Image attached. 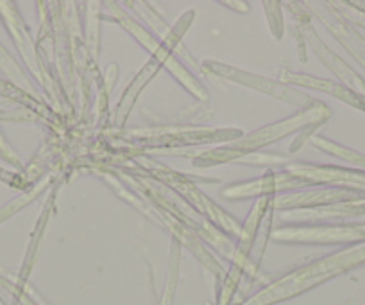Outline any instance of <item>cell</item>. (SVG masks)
Masks as SVG:
<instances>
[{"instance_id":"cell-2","label":"cell","mask_w":365,"mask_h":305,"mask_svg":"<svg viewBox=\"0 0 365 305\" xmlns=\"http://www.w3.org/2000/svg\"><path fill=\"white\" fill-rule=\"evenodd\" d=\"M205 70H210V72L217 74V76H222V78L231 79V81H235V83H242V85H247V86H252V89H256V90H262V92L270 94V96L279 97V99L290 101V103H296V104L308 103L307 97H303L301 94L294 92L292 89H287V86L278 85V83L267 81V79L258 78V76H252V74L242 72V70L233 69V66L206 61Z\"/></svg>"},{"instance_id":"cell-5","label":"cell","mask_w":365,"mask_h":305,"mask_svg":"<svg viewBox=\"0 0 365 305\" xmlns=\"http://www.w3.org/2000/svg\"><path fill=\"white\" fill-rule=\"evenodd\" d=\"M0 176H2V178H8V180H9V178H13V176H8V174H6V173H2V171H0Z\"/></svg>"},{"instance_id":"cell-4","label":"cell","mask_w":365,"mask_h":305,"mask_svg":"<svg viewBox=\"0 0 365 305\" xmlns=\"http://www.w3.org/2000/svg\"><path fill=\"white\" fill-rule=\"evenodd\" d=\"M0 94H4V96H11V94H19L20 96V90L13 89V86L6 85L4 81H0Z\"/></svg>"},{"instance_id":"cell-1","label":"cell","mask_w":365,"mask_h":305,"mask_svg":"<svg viewBox=\"0 0 365 305\" xmlns=\"http://www.w3.org/2000/svg\"><path fill=\"white\" fill-rule=\"evenodd\" d=\"M322 114H324V110H307L303 111V114L294 115V117L287 119V121L283 122H276V124L270 126V128L259 129V131L252 133V135H249L247 139H244L242 142H237L235 146L227 147V149L213 153V156H215L213 162H224V160H230L233 159V156L249 155V151L256 149V147L259 146H265V144L269 142H274V140H278L279 136H285L289 135V133L296 131V129L303 128L304 124H310L314 119H319Z\"/></svg>"},{"instance_id":"cell-3","label":"cell","mask_w":365,"mask_h":305,"mask_svg":"<svg viewBox=\"0 0 365 305\" xmlns=\"http://www.w3.org/2000/svg\"><path fill=\"white\" fill-rule=\"evenodd\" d=\"M307 181L301 180V178L294 176L292 173L285 174H270V176L262 178V180L251 181V184L245 185H233L227 191H224V196L230 199L235 198H249V196H258L265 194L269 191H276V189H292V187H301Z\"/></svg>"}]
</instances>
